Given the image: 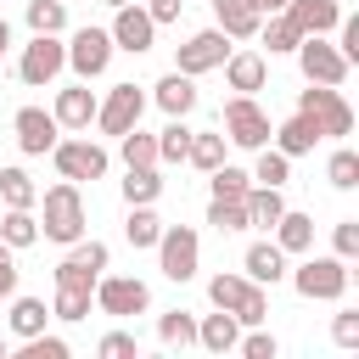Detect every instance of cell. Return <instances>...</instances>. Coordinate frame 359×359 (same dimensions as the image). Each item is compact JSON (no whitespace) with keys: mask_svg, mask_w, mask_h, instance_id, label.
<instances>
[{"mask_svg":"<svg viewBox=\"0 0 359 359\" xmlns=\"http://www.w3.org/2000/svg\"><path fill=\"white\" fill-rule=\"evenodd\" d=\"M297 112L314 118L320 135H348V129H353V107L342 101L337 84H309V90H297Z\"/></svg>","mask_w":359,"mask_h":359,"instance_id":"obj_3","label":"cell"},{"mask_svg":"<svg viewBox=\"0 0 359 359\" xmlns=\"http://www.w3.org/2000/svg\"><path fill=\"white\" fill-rule=\"evenodd\" d=\"M157 337H163L168 348H191V342H196V320H191L185 309H174V314L157 320Z\"/></svg>","mask_w":359,"mask_h":359,"instance_id":"obj_38","label":"cell"},{"mask_svg":"<svg viewBox=\"0 0 359 359\" xmlns=\"http://www.w3.org/2000/svg\"><path fill=\"white\" fill-rule=\"evenodd\" d=\"M0 241L17 252V247H34L39 241V219L28 213V208H6V219H0Z\"/></svg>","mask_w":359,"mask_h":359,"instance_id":"obj_29","label":"cell"},{"mask_svg":"<svg viewBox=\"0 0 359 359\" xmlns=\"http://www.w3.org/2000/svg\"><path fill=\"white\" fill-rule=\"evenodd\" d=\"M236 348H241L247 359H275V353H280V348H275V337H264V331H252V337H247V342H236Z\"/></svg>","mask_w":359,"mask_h":359,"instance_id":"obj_47","label":"cell"},{"mask_svg":"<svg viewBox=\"0 0 359 359\" xmlns=\"http://www.w3.org/2000/svg\"><path fill=\"white\" fill-rule=\"evenodd\" d=\"M0 353H6V342H0Z\"/></svg>","mask_w":359,"mask_h":359,"instance_id":"obj_54","label":"cell"},{"mask_svg":"<svg viewBox=\"0 0 359 359\" xmlns=\"http://www.w3.org/2000/svg\"><path fill=\"white\" fill-rule=\"evenodd\" d=\"M67 67V45L56 39V34H34L28 45H22V62H17V79L28 84V90H39V84H50L56 73Z\"/></svg>","mask_w":359,"mask_h":359,"instance_id":"obj_5","label":"cell"},{"mask_svg":"<svg viewBox=\"0 0 359 359\" xmlns=\"http://www.w3.org/2000/svg\"><path fill=\"white\" fill-rule=\"evenodd\" d=\"M275 247H280V252H309V247H314V219L297 213V208H286V213L275 219Z\"/></svg>","mask_w":359,"mask_h":359,"instance_id":"obj_25","label":"cell"},{"mask_svg":"<svg viewBox=\"0 0 359 359\" xmlns=\"http://www.w3.org/2000/svg\"><path fill=\"white\" fill-rule=\"evenodd\" d=\"M50 314H56V320H84V314H90V292H62V286H56Z\"/></svg>","mask_w":359,"mask_h":359,"instance_id":"obj_42","label":"cell"},{"mask_svg":"<svg viewBox=\"0 0 359 359\" xmlns=\"http://www.w3.org/2000/svg\"><path fill=\"white\" fill-rule=\"evenodd\" d=\"M17 292V258H11V247L0 241V297H11Z\"/></svg>","mask_w":359,"mask_h":359,"instance_id":"obj_48","label":"cell"},{"mask_svg":"<svg viewBox=\"0 0 359 359\" xmlns=\"http://www.w3.org/2000/svg\"><path fill=\"white\" fill-rule=\"evenodd\" d=\"M95 309L101 314H146V303H151V292H146V280H135V275H107V280H95Z\"/></svg>","mask_w":359,"mask_h":359,"instance_id":"obj_12","label":"cell"},{"mask_svg":"<svg viewBox=\"0 0 359 359\" xmlns=\"http://www.w3.org/2000/svg\"><path fill=\"white\" fill-rule=\"evenodd\" d=\"M252 180H258V185H286V180H292V157L275 151V146H258V168H252Z\"/></svg>","mask_w":359,"mask_h":359,"instance_id":"obj_35","label":"cell"},{"mask_svg":"<svg viewBox=\"0 0 359 359\" xmlns=\"http://www.w3.org/2000/svg\"><path fill=\"white\" fill-rule=\"evenodd\" d=\"M325 180H331L337 191H353V185H359V151H331Z\"/></svg>","mask_w":359,"mask_h":359,"instance_id":"obj_40","label":"cell"},{"mask_svg":"<svg viewBox=\"0 0 359 359\" xmlns=\"http://www.w3.org/2000/svg\"><path fill=\"white\" fill-rule=\"evenodd\" d=\"M22 359H67V342H62V337L34 331V337H28V348H22Z\"/></svg>","mask_w":359,"mask_h":359,"instance_id":"obj_43","label":"cell"},{"mask_svg":"<svg viewBox=\"0 0 359 359\" xmlns=\"http://www.w3.org/2000/svg\"><path fill=\"white\" fill-rule=\"evenodd\" d=\"M196 342H202L208 353H230V348L241 342V320H236L230 309H219V314H208V320L196 325Z\"/></svg>","mask_w":359,"mask_h":359,"instance_id":"obj_24","label":"cell"},{"mask_svg":"<svg viewBox=\"0 0 359 359\" xmlns=\"http://www.w3.org/2000/svg\"><path fill=\"white\" fill-rule=\"evenodd\" d=\"M107 62H112V34H107V28H79V34L67 39V67H73L84 84L101 79Z\"/></svg>","mask_w":359,"mask_h":359,"instance_id":"obj_9","label":"cell"},{"mask_svg":"<svg viewBox=\"0 0 359 359\" xmlns=\"http://www.w3.org/2000/svg\"><path fill=\"white\" fill-rule=\"evenodd\" d=\"M196 258H202L196 230H191V224H163V236H157V264H163V275H168V280H191V275H196Z\"/></svg>","mask_w":359,"mask_h":359,"instance_id":"obj_8","label":"cell"},{"mask_svg":"<svg viewBox=\"0 0 359 359\" xmlns=\"http://www.w3.org/2000/svg\"><path fill=\"white\" fill-rule=\"evenodd\" d=\"M213 17H219V28H224L230 39H252L258 22H264L258 0H213Z\"/></svg>","mask_w":359,"mask_h":359,"instance_id":"obj_20","label":"cell"},{"mask_svg":"<svg viewBox=\"0 0 359 359\" xmlns=\"http://www.w3.org/2000/svg\"><path fill=\"white\" fill-rule=\"evenodd\" d=\"M107 6H112V11H118V6H129V0H107Z\"/></svg>","mask_w":359,"mask_h":359,"instance_id":"obj_53","label":"cell"},{"mask_svg":"<svg viewBox=\"0 0 359 359\" xmlns=\"http://www.w3.org/2000/svg\"><path fill=\"white\" fill-rule=\"evenodd\" d=\"M208 224L224 236V230H247V208L241 196H208Z\"/></svg>","mask_w":359,"mask_h":359,"instance_id":"obj_33","label":"cell"},{"mask_svg":"<svg viewBox=\"0 0 359 359\" xmlns=\"http://www.w3.org/2000/svg\"><path fill=\"white\" fill-rule=\"evenodd\" d=\"M95 280H101V275H95L90 264H79L73 252L56 264V286H62V292H95Z\"/></svg>","mask_w":359,"mask_h":359,"instance_id":"obj_37","label":"cell"},{"mask_svg":"<svg viewBox=\"0 0 359 359\" xmlns=\"http://www.w3.org/2000/svg\"><path fill=\"white\" fill-rule=\"evenodd\" d=\"M258 34H264V45H269V50H297V39H303V34H297V22H292L286 11H269V22H258Z\"/></svg>","mask_w":359,"mask_h":359,"instance_id":"obj_34","label":"cell"},{"mask_svg":"<svg viewBox=\"0 0 359 359\" xmlns=\"http://www.w3.org/2000/svg\"><path fill=\"white\" fill-rule=\"evenodd\" d=\"M208 297H213V309H230L241 325H264L269 297H264L258 280H247V275H213L208 280Z\"/></svg>","mask_w":359,"mask_h":359,"instance_id":"obj_2","label":"cell"},{"mask_svg":"<svg viewBox=\"0 0 359 359\" xmlns=\"http://www.w3.org/2000/svg\"><path fill=\"white\" fill-rule=\"evenodd\" d=\"M95 353H101V359H129V353H135V337H129V331H107V337L95 342Z\"/></svg>","mask_w":359,"mask_h":359,"instance_id":"obj_44","label":"cell"},{"mask_svg":"<svg viewBox=\"0 0 359 359\" xmlns=\"http://www.w3.org/2000/svg\"><path fill=\"white\" fill-rule=\"evenodd\" d=\"M50 118H56L62 129H90V123H95V95H90L84 84H73V90H56V107H50Z\"/></svg>","mask_w":359,"mask_h":359,"instance_id":"obj_18","label":"cell"},{"mask_svg":"<svg viewBox=\"0 0 359 359\" xmlns=\"http://www.w3.org/2000/svg\"><path fill=\"white\" fill-rule=\"evenodd\" d=\"M180 6H185V0H151L146 11H151V22H174V17H180Z\"/></svg>","mask_w":359,"mask_h":359,"instance_id":"obj_50","label":"cell"},{"mask_svg":"<svg viewBox=\"0 0 359 359\" xmlns=\"http://www.w3.org/2000/svg\"><path fill=\"white\" fill-rule=\"evenodd\" d=\"M118 151H123V168H151L157 163V135H146L140 123L118 135Z\"/></svg>","mask_w":359,"mask_h":359,"instance_id":"obj_27","label":"cell"},{"mask_svg":"<svg viewBox=\"0 0 359 359\" xmlns=\"http://www.w3.org/2000/svg\"><path fill=\"white\" fill-rule=\"evenodd\" d=\"M140 112H146L140 84H112L107 101H95V123H101V135H123V129H135Z\"/></svg>","mask_w":359,"mask_h":359,"instance_id":"obj_10","label":"cell"},{"mask_svg":"<svg viewBox=\"0 0 359 359\" xmlns=\"http://www.w3.org/2000/svg\"><path fill=\"white\" fill-rule=\"evenodd\" d=\"M191 151V129L185 118H168V129H157V163H185Z\"/></svg>","mask_w":359,"mask_h":359,"instance_id":"obj_32","label":"cell"},{"mask_svg":"<svg viewBox=\"0 0 359 359\" xmlns=\"http://www.w3.org/2000/svg\"><path fill=\"white\" fill-rule=\"evenodd\" d=\"M219 67H224V84H230L236 95H252V90H264V73H269L258 50H236V56H224Z\"/></svg>","mask_w":359,"mask_h":359,"instance_id":"obj_17","label":"cell"},{"mask_svg":"<svg viewBox=\"0 0 359 359\" xmlns=\"http://www.w3.org/2000/svg\"><path fill=\"white\" fill-rule=\"evenodd\" d=\"M241 269H247V280L275 286V280H286V252H280L275 241H252V247L241 252Z\"/></svg>","mask_w":359,"mask_h":359,"instance_id":"obj_16","label":"cell"},{"mask_svg":"<svg viewBox=\"0 0 359 359\" xmlns=\"http://www.w3.org/2000/svg\"><path fill=\"white\" fill-rule=\"evenodd\" d=\"M247 185H252V174H241V168H230V163H219L213 180H208L213 196H247Z\"/></svg>","mask_w":359,"mask_h":359,"instance_id":"obj_41","label":"cell"},{"mask_svg":"<svg viewBox=\"0 0 359 359\" xmlns=\"http://www.w3.org/2000/svg\"><path fill=\"white\" fill-rule=\"evenodd\" d=\"M337 50H342V56H348V62H353V56H359V22H353V17H348V22H342V45H337Z\"/></svg>","mask_w":359,"mask_h":359,"instance_id":"obj_49","label":"cell"},{"mask_svg":"<svg viewBox=\"0 0 359 359\" xmlns=\"http://www.w3.org/2000/svg\"><path fill=\"white\" fill-rule=\"evenodd\" d=\"M224 39H230L224 28H202V34H191V39L174 50V67H180V73H191V79H196V73H208V67H219V62L230 56V45H224Z\"/></svg>","mask_w":359,"mask_h":359,"instance_id":"obj_13","label":"cell"},{"mask_svg":"<svg viewBox=\"0 0 359 359\" xmlns=\"http://www.w3.org/2000/svg\"><path fill=\"white\" fill-rule=\"evenodd\" d=\"M6 45H11V22L0 17V56H6Z\"/></svg>","mask_w":359,"mask_h":359,"instance_id":"obj_52","label":"cell"},{"mask_svg":"<svg viewBox=\"0 0 359 359\" xmlns=\"http://www.w3.org/2000/svg\"><path fill=\"white\" fill-rule=\"evenodd\" d=\"M45 320H50V309H45L39 297H17V303H11V331H17V337L45 331Z\"/></svg>","mask_w":359,"mask_h":359,"instance_id":"obj_36","label":"cell"},{"mask_svg":"<svg viewBox=\"0 0 359 359\" xmlns=\"http://www.w3.org/2000/svg\"><path fill=\"white\" fill-rule=\"evenodd\" d=\"M62 22H67L62 0H28V28L34 34H62Z\"/></svg>","mask_w":359,"mask_h":359,"instance_id":"obj_39","label":"cell"},{"mask_svg":"<svg viewBox=\"0 0 359 359\" xmlns=\"http://www.w3.org/2000/svg\"><path fill=\"white\" fill-rule=\"evenodd\" d=\"M56 140H62V123H56L45 107H22V112H17V146H22L28 157H45Z\"/></svg>","mask_w":359,"mask_h":359,"instance_id":"obj_15","label":"cell"},{"mask_svg":"<svg viewBox=\"0 0 359 359\" xmlns=\"http://www.w3.org/2000/svg\"><path fill=\"white\" fill-rule=\"evenodd\" d=\"M185 163L202 168V174H213V168L224 163V135H213V129H191V151H185Z\"/></svg>","mask_w":359,"mask_h":359,"instance_id":"obj_28","label":"cell"},{"mask_svg":"<svg viewBox=\"0 0 359 359\" xmlns=\"http://www.w3.org/2000/svg\"><path fill=\"white\" fill-rule=\"evenodd\" d=\"M39 236H45V241H62V247H73V241L84 236V196H79V185H73V180H62V185H50V191H45Z\"/></svg>","mask_w":359,"mask_h":359,"instance_id":"obj_1","label":"cell"},{"mask_svg":"<svg viewBox=\"0 0 359 359\" xmlns=\"http://www.w3.org/2000/svg\"><path fill=\"white\" fill-rule=\"evenodd\" d=\"M123 236H129V247H135V252L157 247V236H163V219L151 213V202H135V208H129V219H123Z\"/></svg>","mask_w":359,"mask_h":359,"instance_id":"obj_26","label":"cell"},{"mask_svg":"<svg viewBox=\"0 0 359 359\" xmlns=\"http://www.w3.org/2000/svg\"><path fill=\"white\" fill-rule=\"evenodd\" d=\"M286 17L297 22V34H331V28L342 22L337 0H292V6H286Z\"/></svg>","mask_w":359,"mask_h":359,"instance_id":"obj_23","label":"cell"},{"mask_svg":"<svg viewBox=\"0 0 359 359\" xmlns=\"http://www.w3.org/2000/svg\"><path fill=\"white\" fill-rule=\"evenodd\" d=\"M118 191H123V202H129V208H135V202H157V196H163L157 163H151V168H129V174L118 180Z\"/></svg>","mask_w":359,"mask_h":359,"instance_id":"obj_30","label":"cell"},{"mask_svg":"<svg viewBox=\"0 0 359 359\" xmlns=\"http://www.w3.org/2000/svg\"><path fill=\"white\" fill-rule=\"evenodd\" d=\"M241 208H247V224L252 230H275V219L286 213V196H280V185H247Z\"/></svg>","mask_w":359,"mask_h":359,"instance_id":"obj_19","label":"cell"},{"mask_svg":"<svg viewBox=\"0 0 359 359\" xmlns=\"http://www.w3.org/2000/svg\"><path fill=\"white\" fill-rule=\"evenodd\" d=\"M297 67L309 84H342L348 79V56L325 39V34H303L297 39Z\"/></svg>","mask_w":359,"mask_h":359,"instance_id":"obj_6","label":"cell"},{"mask_svg":"<svg viewBox=\"0 0 359 359\" xmlns=\"http://www.w3.org/2000/svg\"><path fill=\"white\" fill-rule=\"evenodd\" d=\"M286 6H292V0H258V11H264V17H269V11H286Z\"/></svg>","mask_w":359,"mask_h":359,"instance_id":"obj_51","label":"cell"},{"mask_svg":"<svg viewBox=\"0 0 359 359\" xmlns=\"http://www.w3.org/2000/svg\"><path fill=\"white\" fill-rule=\"evenodd\" d=\"M0 202H6V208H34V202H39V185H34L22 168H0Z\"/></svg>","mask_w":359,"mask_h":359,"instance_id":"obj_31","label":"cell"},{"mask_svg":"<svg viewBox=\"0 0 359 359\" xmlns=\"http://www.w3.org/2000/svg\"><path fill=\"white\" fill-rule=\"evenodd\" d=\"M50 163H56V174L73 180V185L107 174V151H101L95 140H56V146H50Z\"/></svg>","mask_w":359,"mask_h":359,"instance_id":"obj_11","label":"cell"},{"mask_svg":"<svg viewBox=\"0 0 359 359\" xmlns=\"http://www.w3.org/2000/svg\"><path fill=\"white\" fill-rule=\"evenodd\" d=\"M224 135H230L241 151H258V146H269V112H264L252 95H230V101H224Z\"/></svg>","mask_w":359,"mask_h":359,"instance_id":"obj_7","label":"cell"},{"mask_svg":"<svg viewBox=\"0 0 359 359\" xmlns=\"http://www.w3.org/2000/svg\"><path fill=\"white\" fill-rule=\"evenodd\" d=\"M112 45L118 50H129V56H140V50H151V39H157V22H151V11L146 6H118V17H112Z\"/></svg>","mask_w":359,"mask_h":359,"instance_id":"obj_14","label":"cell"},{"mask_svg":"<svg viewBox=\"0 0 359 359\" xmlns=\"http://www.w3.org/2000/svg\"><path fill=\"white\" fill-rule=\"evenodd\" d=\"M269 140H275V151H286V157H303V151H314V140H325V135L314 129V118L292 112L280 129H269Z\"/></svg>","mask_w":359,"mask_h":359,"instance_id":"obj_22","label":"cell"},{"mask_svg":"<svg viewBox=\"0 0 359 359\" xmlns=\"http://www.w3.org/2000/svg\"><path fill=\"white\" fill-rule=\"evenodd\" d=\"M331 241H337V258H353V252H359V219H342Z\"/></svg>","mask_w":359,"mask_h":359,"instance_id":"obj_45","label":"cell"},{"mask_svg":"<svg viewBox=\"0 0 359 359\" xmlns=\"http://www.w3.org/2000/svg\"><path fill=\"white\" fill-rule=\"evenodd\" d=\"M292 286L297 297H320V303H337L348 292V258H309L303 269H292Z\"/></svg>","mask_w":359,"mask_h":359,"instance_id":"obj_4","label":"cell"},{"mask_svg":"<svg viewBox=\"0 0 359 359\" xmlns=\"http://www.w3.org/2000/svg\"><path fill=\"white\" fill-rule=\"evenodd\" d=\"M331 337H337V348H359V314H337Z\"/></svg>","mask_w":359,"mask_h":359,"instance_id":"obj_46","label":"cell"},{"mask_svg":"<svg viewBox=\"0 0 359 359\" xmlns=\"http://www.w3.org/2000/svg\"><path fill=\"white\" fill-rule=\"evenodd\" d=\"M151 90H157V107H163L168 118H185V112L196 107V84H191V73H180V67H174V73H163Z\"/></svg>","mask_w":359,"mask_h":359,"instance_id":"obj_21","label":"cell"}]
</instances>
